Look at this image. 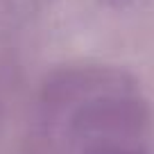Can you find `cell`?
Listing matches in <instances>:
<instances>
[{
	"label": "cell",
	"mask_w": 154,
	"mask_h": 154,
	"mask_svg": "<svg viewBox=\"0 0 154 154\" xmlns=\"http://www.w3.org/2000/svg\"><path fill=\"white\" fill-rule=\"evenodd\" d=\"M147 127V109L129 95L109 93L91 100L72 118V129L95 138H131Z\"/></svg>",
	"instance_id": "cell-1"
},
{
	"label": "cell",
	"mask_w": 154,
	"mask_h": 154,
	"mask_svg": "<svg viewBox=\"0 0 154 154\" xmlns=\"http://www.w3.org/2000/svg\"><path fill=\"white\" fill-rule=\"evenodd\" d=\"M82 154H143L122 138H93Z\"/></svg>",
	"instance_id": "cell-2"
}]
</instances>
